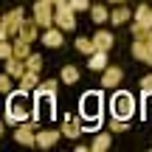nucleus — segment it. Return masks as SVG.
<instances>
[{"mask_svg": "<svg viewBox=\"0 0 152 152\" xmlns=\"http://www.w3.org/2000/svg\"><path fill=\"white\" fill-rule=\"evenodd\" d=\"M87 68H90V71H104V68H107V51H93L90 56H87Z\"/></svg>", "mask_w": 152, "mask_h": 152, "instance_id": "dca6fc26", "label": "nucleus"}, {"mask_svg": "<svg viewBox=\"0 0 152 152\" xmlns=\"http://www.w3.org/2000/svg\"><path fill=\"white\" fill-rule=\"evenodd\" d=\"M104 3H127V0H104Z\"/></svg>", "mask_w": 152, "mask_h": 152, "instance_id": "c9c22d12", "label": "nucleus"}, {"mask_svg": "<svg viewBox=\"0 0 152 152\" xmlns=\"http://www.w3.org/2000/svg\"><path fill=\"white\" fill-rule=\"evenodd\" d=\"M76 51L90 56L93 51H96V48H93V39H87V37H76Z\"/></svg>", "mask_w": 152, "mask_h": 152, "instance_id": "b1692460", "label": "nucleus"}, {"mask_svg": "<svg viewBox=\"0 0 152 152\" xmlns=\"http://www.w3.org/2000/svg\"><path fill=\"white\" fill-rule=\"evenodd\" d=\"M121 79H124L121 68H113V65H107V68L102 71V85H104V87H118V85H121Z\"/></svg>", "mask_w": 152, "mask_h": 152, "instance_id": "9d476101", "label": "nucleus"}, {"mask_svg": "<svg viewBox=\"0 0 152 152\" xmlns=\"http://www.w3.org/2000/svg\"><path fill=\"white\" fill-rule=\"evenodd\" d=\"M62 135H65V138H73V141L82 135V124L73 118V115H62Z\"/></svg>", "mask_w": 152, "mask_h": 152, "instance_id": "f8f14e48", "label": "nucleus"}, {"mask_svg": "<svg viewBox=\"0 0 152 152\" xmlns=\"http://www.w3.org/2000/svg\"><path fill=\"white\" fill-rule=\"evenodd\" d=\"M59 138H62V130H39L37 132V147L39 149H51Z\"/></svg>", "mask_w": 152, "mask_h": 152, "instance_id": "1a4fd4ad", "label": "nucleus"}, {"mask_svg": "<svg viewBox=\"0 0 152 152\" xmlns=\"http://www.w3.org/2000/svg\"><path fill=\"white\" fill-rule=\"evenodd\" d=\"M79 115L85 121H90L87 127L82 130H99L104 121V93L102 90H87L82 96V104H79Z\"/></svg>", "mask_w": 152, "mask_h": 152, "instance_id": "f03ea898", "label": "nucleus"}, {"mask_svg": "<svg viewBox=\"0 0 152 152\" xmlns=\"http://www.w3.org/2000/svg\"><path fill=\"white\" fill-rule=\"evenodd\" d=\"M34 23L39 28H51L54 26V9H51L48 0H37L34 3Z\"/></svg>", "mask_w": 152, "mask_h": 152, "instance_id": "20e7f679", "label": "nucleus"}, {"mask_svg": "<svg viewBox=\"0 0 152 152\" xmlns=\"http://www.w3.org/2000/svg\"><path fill=\"white\" fill-rule=\"evenodd\" d=\"M132 37H135V39H149L152 37V28L141 26V23H132Z\"/></svg>", "mask_w": 152, "mask_h": 152, "instance_id": "393cba45", "label": "nucleus"}, {"mask_svg": "<svg viewBox=\"0 0 152 152\" xmlns=\"http://www.w3.org/2000/svg\"><path fill=\"white\" fill-rule=\"evenodd\" d=\"M23 20H26V9H11L9 14H3V28H6V34H17L20 31V26H23Z\"/></svg>", "mask_w": 152, "mask_h": 152, "instance_id": "0eeeda50", "label": "nucleus"}, {"mask_svg": "<svg viewBox=\"0 0 152 152\" xmlns=\"http://www.w3.org/2000/svg\"><path fill=\"white\" fill-rule=\"evenodd\" d=\"M132 56H135V59H147V45H144V39H135V42H132Z\"/></svg>", "mask_w": 152, "mask_h": 152, "instance_id": "a878e982", "label": "nucleus"}, {"mask_svg": "<svg viewBox=\"0 0 152 152\" xmlns=\"http://www.w3.org/2000/svg\"><path fill=\"white\" fill-rule=\"evenodd\" d=\"M113 42H115V37L110 31H96L93 34V48H99V51H110Z\"/></svg>", "mask_w": 152, "mask_h": 152, "instance_id": "2eb2a0df", "label": "nucleus"}, {"mask_svg": "<svg viewBox=\"0 0 152 152\" xmlns=\"http://www.w3.org/2000/svg\"><path fill=\"white\" fill-rule=\"evenodd\" d=\"M110 130H113V132H127V130H130V124H127L124 118H115V115H113V121H110Z\"/></svg>", "mask_w": 152, "mask_h": 152, "instance_id": "c85d7f7f", "label": "nucleus"}, {"mask_svg": "<svg viewBox=\"0 0 152 152\" xmlns=\"http://www.w3.org/2000/svg\"><path fill=\"white\" fill-rule=\"evenodd\" d=\"M132 20V11L127 9L124 3H115V9L110 11V23H113V26H124V23H130Z\"/></svg>", "mask_w": 152, "mask_h": 152, "instance_id": "ddd939ff", "label": "nucleus"}, {"mask_svg": "<svg viewBox=\"0 0 152 152\" xmlns=\"http://www.w3.org/2000/svg\"><path fill=\"white\" fill-rule=\"evenodd\" d=\"M110 144H113V138H110V132H99V135L93 138L90 149H93V152H107V149H110Z\"/></svg>", "mask_w": 152, "mask_h": 152, "instance_id": "412c9836", "label": "nucleus"}, {"mask_svg": "<svg viewBox=\"0 0 152 152\" xmlns=\"http://www.w3.org/2000/svg\"><path fill=\"white\" fill-rule=\"evenodd\" d=\"M37 31H39V26H37V23H34V17H31V20H23V26H20V31H17L14 37H17V39H23V42H28V45H31L34 39L39 37Z\"/></svg>", "mask_w": 152, "mask_h": 152, "instance_id": "6e6552de", "label": "nucleus"}, {"mask_svg": "<svg viewBox=\"0 0 152 152\" xmlns=\"http://www.w3.org/2000/svg\"><path fill=\"white\" fill-rule=\"evenodd\" d=\"M141 115L152 121V93H141Z\"/></svg>", "mask_w": 152, "mask_h": 152, "instance_id": "5701e85b", "label": "nucleus"}, {"mask_svg": "<svg viewBox=\"0 0 152 152\" xmlns=\"http://www.w3.org/2000/svg\"><path fill=\"white\" fill-rule=\"evenodd\" d=\"M11 56V42L9 39H0V59H9Z\"/></svg>", "mask_w": 152, "mask_h": 152, "instance_id": "7c9ffc66", "label": "nucleus"}, {"mask_svg": "<svg viewBox=\"0 0 152 152\" xmlns=\"http://www.w3.org/2000/svg\"><path fill=\"white\" fill-rule=\"evenodd\" d=\"M68 6L79 14V11H90V0H68Z\"/></svg>", "mask_w": 152, "mask_h": 152, "instance_id": "cd10ccee", "label": "nucleus"}, {"mask_svg": "<svg viewBox=\"0 0 152 152\" xmlns=\"http://www.w3.org/2000/svg\"><path fill=\"white\" fill-rule=\"evenodd\" d=\"M42 42L48 45V48H62L65 37H62V31H59L56 26H51V28H45V34H42Z\"/></svg>", "mask_w": 152, "mask_h": 152, "instance_id": "4468645a", "label": "nucleus"}, {"mask_svg": "<svg viewBox=\"0 0 152 152\" xmlns=\"http://www.w3.org/2000/svg\"><path fill=\"white\" fill-rule=\"evenodd\" d=\"M132 17H135V23H141V26H147V28H152V6H138L135 11H132Z\"/></svg>", "mask_w": 152, "mask_h": 152, "instance_id": "6ab92c4d", "label": "nucleus"}, {"mask_svg": "<svg viewBox=\"0 0 152 152\" xmlns=\"http://www.w3.org/2000/svg\"><path fill=\"white\" fill-rule=\"evenodd\" d=\"M141 93H152V73L141 79Z\"/></svg>", "mask_w": 152, "mask_h": 152, "instance_id": "2f4dec72", "label": "nucleus"}, {"mask_svg": "<svg viewBox=\"0 0 152 152\" xmlns=\"http://www.w3.org/2000/svg\"><path fill=\"white\" fill-rule=\"evenodd\" d=\"M144 45H147V59H144V62H149V65H152V37L144 39Z\"/></svg>", "mask_w": 152, "mask_h": 152, "instance_id": "473e14b6", "label": "nucleus"}, {"mask_svg": "<svg viewBox=\"0 0 152 152\" xmlns=\"http://www.w3.org/2000/svg\"><path fill=\"white\" fill-rule=\"evenodd\" d=\"M0 135H3V121H0Z\"/></svg>", "mask_w": 152, "mask_h": 152, "instance_id": "e433bc0d", "label": "nucleus"}, {"mask_svg": "<svg viewBox=\"0 0 152 152\" xmlns=\"http://www.w3.org/2000/svg\"><path fill=\"white\" fill-rule=\"evenodd\" d=\"M0 39H9V34H6V28H3V23H0Z\"/></svg>", "mask_w": 152, "mask_h": 152, "instance_id": "f704fd0d", "label": "nucleus"}, {"mask_svg": "<svg viewBox=\"0 0 152 152\" xmlns=\"http://www.w3.org/2000/svg\"><path fill=\"white\" fill-rule=\"evenodd\" d=\"M11 56H17V59H28V56H31V45L14 37V42H11Z\"/></svg>", "mask_w": 152, "mask_h": 152, "instance_id": "aec40b11", "label": "nucleus"}, {"mask_svg": "<svg viewBox=\"0 0 152 152\" xmlns=\"http://www.w3.org/2000/svg\"><path fill=\"white\" fill-rule=\"evenodd\" d=\"M26 68H28V71H42V56H39V54H31V56H28V59H26Z\"/></svg>", "mask_w": 152, "mask_h": 152, "instance_id": "bb28decb", "label": "nucleus"}, {"mask_svg": "<svg viewBox=\"0 0 152 152\" xmlns=\"http://www.w3.org/2000/svg\"><path fill=\"white\" fill-rule=\"evenodd\" d=\"M17 82H20V87H23V90H28V93H31L34 87L39 85V73H37V71H28V68H26V73H23Z\"/></svg>", "mask_w": 152, "mask_h": 152, "instance_id": "a211bd4d", "label": "nucleus"}, {"mask_svg": "<svg viewBox=\"0 0 152 152\" xmlns=\"http://www.w3.org/2000/svg\"><path fill=\"white\" fill-rule=\"evenodd\" d=\"M3 71L11 76V79H20L23 73H26V59H17V56H9V59H3Z\"/></svg>", "mask_w": 152, "mask_h": 152, "instance_id": "9b49d317", "label": "nucleus"}, {"mask_svg": "<svg viewBox=\"0 0 152 152\" xmlns=\"http://www.w3.org/2000/svg\"><path fill=\"white\" fill-rule=\"evenodd\" d=\"M11 82H14V79H11L6 71L0 73V93H6V96H9V93H11Z\"/></svg>", "mask_w": 152, "mask_h": 152, "instance_id": "c756f323", "label": "nucleus"}, {"mask_svg": "<svg viewBox=\"0 0 152 152\" xmlns=\"http://www.w3.org/2000/svg\"><path fill=\"white\" fill-rule=\"evenodd\" d=\"M31 107H34V99H28V90H23V87L11 90L9 99H6V124L28 121L31 118Z\"/></svg>", "mask_w": 152, "mask_h": 152, "instance_id": "f257e3e1", "label": "nucleus"}, {"mask_svg": "<svg viewBox=\"0 0 152 152\" xmlns=\"http://www.w3.org/2000/svg\"><path fill=\"white\" fill-rule=\"evenodd\" d=\"M110 113H113L115 118L130 121L132 113H135V96L127 93V90H115L113 96H110Z\"/></svg>", "mask_w": 152, "mask_h": 152, "instance_id": "7ed1b4c3", "label": "nucleus"}, {"mask_svg": "<svg viewBox=\"0 0 152 152\" xmlns=\"http://www.w3.org/2000/svg\"><path fill=\"white\" fill-rule=\"evenodd\" d=\"M48 3H51V6H56V9H65L68 0H48Z\"/></svg>", "mask_w": 152, "mask_h": 152, "instance_id": "72a5a7b5", "label": "nucleus"}, {"mask_svg": "<svg viewBox=\"0 0 152 152\" xmlns=\"http://www.w3.org/2000/svg\"><path fill=\"white\" fill-rule=\"evenodd\" d=\"M59 79L65 82V85H76V82H79V68L76 65H65L62 73H59Z\"/></svg>", "mask_w": 152, "mask_h": 152, "instance_id": "4be33fe9", "label": "nucleus"}, {"mask_svg": "<svg viewBox=\"0 0 152 152\" xmlns=\"http://www.w3.org/2000/svg\"><path fill=\"white\" fill-rule=\"evenodd\" d=\"M14 141L23 144V147H37V132H34V124H31V121H23V124H17V130H14Z\"/></svg>", "mask_w": 152, "mask_h": 152, "instance_id": "423d86ee", "label": "nucleus"}, {"mask_svg": "<svg viewBox=\"0 0 152 152\" xmlns=\"http://www.w3.org/2000/svg\"><path fill=\"white\" fill-rule=\"evenodd\" d=\"M54 26L59 28V31H73V28H76V11L71 9V6L54 9Z\"/></svg>", "mask_w": 152, "mask_h": 152, "instance_id": "39448f33", "label": "nucleus"}, {"mask_svg": "<svg viewBox=\"0 0 152 152\" xmlns=\"http://www.w3.org/2000/svg\"><path fill=\"white\" fill-rule=\"evenodd\" d=\"M90 20L96 23V26L107 23V20H110V9H107L104 3H96V6H90Z\"/></svg>", "mask_w": 152, "mask_h": 152, "instance_id": "f3484780", "label": "nucleus"}]
</instances>
